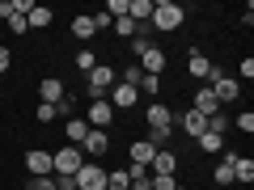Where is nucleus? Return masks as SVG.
<instances>
[{"instance_id":"1","label":"nucleus","mask_w":254,"mask_h":190,"mask_svg":"<svg viewBox=\"0 0 254 190\" xmlns=\"http://www.w3.org/2000/svg\"><path fill=\"white\" fill-rule=\"evenodd\" d=\"M115 85H119V76H115V68H110V63H98V68L85 76V93H89V101H106Z\"/></svg>"},{"instance_id":"2","label":"nucleus","mask_w":254,"mask_h":190,"mask_svg":"<svg viewBox=\"0 0 254 190\" xmlns=\"http://www.w3.org/2000/svg\"><path fill=\"white\" fill-rule=\"evenodd\" d=\"M182 17H187V13H182L174 0H153V17H148V26L161 30V34H174V30L182 26Z\"/></svg>"},{"instance_id":"3","label":"nucleus","mask_w":254,"mask_h":190,"mask_svg":"<svg viewBox=\"0 0 254 190\" xmlns=\"http://www.w3.org/2000/svg\"><path fill=\"white\" fill-rule=\"evenodd\" d=\"M81 165H85L81 148H55V152H51V178H76Z\"/></svg>"},{"instance_id":"4","label":"nucleus","mask_w":254,"mask_h":190,"mask_svg":"<svg viewBox=\"0 0 254 190\" xmlns=\"http://www.w3.org/2000/svg\"><path fill=\"white\" fill-rule=\"evenodd\" d=\"M76 190H106V169L98 161H85L76 169Z\"/></svg>"},{"instance_id":"5","label":"nucleus","mask_w":254,"mask_h":190,"mask_svg":"<svg viewBox=\"0 0 254 190\" xmlns=\"http://www.w3.org/2000/svg\"><path fill=\"white\" fill-rule=\"evenodd\" d=\"M85 123H89L93 131H110V123H115V106H110V101H89Z\"/></svg>"},{"instance_id":"6","label":"nucleus","mask_w":254,"mask_h":190,"mask_svg":"<svg viewBox=\"0 0 254 190\" xmlns=\"http://www.w3.org/2000/svg\"><path fill=\"white\" fill-rule=\"evenodd\" d=\"M148 173H153V178H178V156H174L170 148H157V156H153V165H148Z\"/></svg>"},{"instance_id":"7","label":"nucleus","mask_w":254,"mask_h":190,"mask_svg":"<svg viewBox=\"0 0 254 190\" xmlns=\"http://www.w3.org/2000/svg\"><path fill=\"white\" fill-rule=\"evenodd\" d=\"M136 68H140V72H144V76H161L165 72V51H161V47H148V51L144 55H140V59H136Z\"/></svg>"},{"instance_id":"8","label":"nucleus","mask_w":254,"mask_h":190,"mask_svg":"<svg viewBox=\"0 0 254 190\" xmlns=\"http://www.w3.org/2000/svg\"><path fill=\"white\" fill-rule=\"evenodd\" d=\"M174 127H182L190 140H199L203 131H208V118H203L199 110H187V114H174Z\"/></svg>"},{"instance_id":"9","label":"nucleus","mask_w":254,"mask_h":190,"mask_svg":"<svg viewBox=\"0 0 254 190\" xmlns=\"http://www.w3.org/2000/svg\"><path fill=\"white\" fill-rule=\"evenodd\" d=\"M26 169H30V178H51V152H47V148H30Z\"/></svg>"},{"instance_id":"10","label":"nucleus","mask_w":254,"mask_h":190,"mask_svg":"<svg viewBox=\"0 0 254 190\" xmlns=\"http://www.w3.org/2000/svg\"><path fill=\"white\" fill-rule=\"evenodd\" d=\"M110 106H115V110H131V106H136V101H140V93H136V85H123V81H119L115 85V89H110Z\"/></svg>"},{"instance_id":"11","label":"nucleus","mask_w":254,"mask_h":190,"mask_svg":"<svg viewBox=\"0 0 254 190\" xmlns=\"http://www.w3.org/2000/svg\"><path fill=\"white\" fill-rule=\"evenodd\" d=\"M190 110H199L203 118H212V114H220L225 106H220V101L212 97V89H208V85H199V89H195V106H190Z\"/></svg>"},{"instance_id":"12","label":"nucleus","mask_w":254,"mask_h":190,"mask_svg":"<svg viewBox=\"0 0 254 190\" xmlns=\"http://www.w3.org/2000/svg\"><path fill=\"white\" fill-rule=\"evenodd\" d=\"M144 118H148V127H174V110L165 106V101H148Z\"/></svg>"},{"instance_id":"13","label":"nucleus","mask_w":254,"mask_h":190,"mask_svg":"<svg viewBox=\"0 0 254 190\" xmlns=\"http://www.w3.org/2000/svg\"><path fill=\"white\" fill-rule=\"evenodd\" d=\"M81 152H85V156L110 152V131H89V136H85V144H81Z\"/></svg>"},{"instance_id":"14","label":"nucleus","mask_w":254,"mask_h":190,"mask_svg":"<svg viewBox=\"0 0 254 190\" xmlns=\"http://www.w3.org/2000/svg\"><path fill=\"white\" fill-rule=\"evenodd\" d=\"M64 131H68V140H72V148H81V144H85V136H89L93 127L85 123V114H72V118H68V127H64Z\"/></svg>"},{"instance_id":"15","label":"nucleus","mask_w":254,"mask_h":190,"mask_svg":"<svg viewBox=\"0 0 254 190\" xmlns=\"http://www.w3.org/2000/svg\"><path fill=\"white\" fill-rule=\"evenodd\" d=\"M127 152H131V165H144V169H148V165H153V156H157V148L148 144V140H136Z\"/></svg>"},{"instance_id":"16","label":"nucleus","mask_w":254,"mask_h":190,"mask_svg":"<svg viewBox=\"0 0 254 190\" xmlns=\"http://www.w3.org/2000/svg\"><path fill=\"white\" fill-rule=\"evenodd\" d=\"M127 17L136 21V26H148V17H153V0H127Z\"/></svg>"},{"instance_id":"17","label":"nucleus","mask_w":254,"mask_h":190,"mask_svg":"<svg viewBox=\"0 0 254 190\" xmlns=\"http://www.w3.org/2000/svg\"><path fill=\"white\" fill-rule=\"evenodd\" d=\"M93 34H98V30H93V17H89V13H76V17H72V38L93 43Z\"/></svg>"},{"instance_id":"18","label":"nucleus","mask_w":254,"mask_h":190,"mask_svg":"<svg viewBox=\"0 0 254 190\" xmlns=\"http://www.w3.org/2000/svg\"><path fill=\"white\" fill-rule=\"evenodd\" d=\"M187 72L195 76V81H208V72H212L208 55H203V51H190V59H187Z\"/></svg>"},{"instance_id":"19","label":"nucleus","mask_w":254,"mask_h":190,"mask_svg":"<svg viewBox=\"0 0 254 190\" xmlns=\"http://www.w3.org/2000/svg\"><path fill=\"white\" fill-rule=\"evenodd\" d=\"M38 97H43L47 106H55V101L64 97V81H55V76H47V81L38 85Z\"/></svg>"},{"instance_id":"20","label":"nucleus","mask_w":254,"mask_h":190,"mask_svg":"<svg viewBox=\"0 0 254 190\" xmlns=\"http://www.w3.org/2000/svg\"><path fill=\"white\" fill-rule=\"evenodd\" d=\"M233 156L237 152H229V148L220 152V165H216V182L220 186H233Z\"/></svg>"},{"instance_id":"21","label":"nucleus","mask_w":254,"mask_h":190,"mask_svg":"<svg viewBox=\"0 0 254 190\" xmlns=\"http://www.w3.org/2000/svg\"><path fill=\"white\" fill-rule=\"evenodd\" d=\"M51 21H55V13L47 9V4H34L30 17H26V26H30V30H43V26H51Z\"/></svg>"},{"instance_id":"22","label":"nucleus","mask_w":254,"mask_h":190,"mask_svg":"<svg viewBox=\"0 0 254 190\" xmlns=\"http://www.w3.org/2000/svg\"><path fill=\"white\" fill-rule=\"evenodd\" d=\"M195 148H199V152H225V136H212V131H203L199 140H195Z\"/></svg>"},{"instance_id":"23","label":"nucleus","mask_w":254,"mask_h":190,"mask_svg":"<svg viewBox=\"0 0 254 190\" xmlns=\"http://www.w3.org/2000/svg\"><path fill=\"white\" fill-rule=\"evenodd\" d=\"M233 182H254V161L250 156H233Z\"/></svg>"},{"instance_id":"24","label":"nucleus","mask_w":254,"mask_h":190,"mask_svg":"<svg viewBox=\"0 0 254 190\" xmlns=\"http://www.w3.org/2000/svg\"><path fill=\"white\" fill-rule=\"evenodd\" d=\"M93 68H98V55H93V47H81V51H76V72L89 76Z\"/></svg>"},{"instance_id":"25","label":"nucleus","mask_w":254,"mask_h":190,"mask_svg":"<svg viewBox=\"0 0 254 190\" xmlns=\"http://www.w3.org/2000/svg\"><path fill=\"white\" fill-rule=\"evenodd\" d=\"M115 34H119V38H127V43H131V38L140 34V26H136V21H131V17H119V21H115Z\"/></svg>"},{"instance_id":"26","label":"nucleus","mask_w":254,"mask_h":190,"mask_svg":"<svg viewBox=\"0 0 254 190\" xmlns=\"http://www.w3.org/2000/svg\"><path fill=\"white\" fill-rule=\"evenodd\" d=\"M229 123H233V118H229L225 110H220V114H212V118H208V131H212V136H225V131H229Z\"/></svg>"},{"instance_id":"27","label":"nucleus","mask_w":254,"mask_h":190,"mask_svg":"<svg viewBox=\"0 0 254 190\" xmlns=\"http://www.w3.org/2000/svg\"><path fill=\"white\" fill-rule=\"evenodd\" d=\"M136 93H148V97H157V93H161V76H140Z\"/></svg>"},{"instance_id":"28","label":"nucleus","mask_w":254,"mask_h":190,"mask_svg":"<svg viewBox=\"0 0 254 190\" xmlns=\"http://www.w3.org/2000/svg\"><path fill=\"white\" fill-rule=\"evenodd\" d=\"M106 190H127V173L123 169H110L106 173Z\"/></svg>"},{"instance_id":"29","label":"nucleus","mask_w":254,"mask_h":190,"mask_svg":"<svg viewBox=\"0 0 254 190\" xmlns=\"http://www.w3.org/2000/svg\"><path fill=\"white\" fill-rule=\"evenodd\" d=\"M72 110H76V101L68 97V93H64V97L55 101V118H60V114H68V118H72Z\"/></svg>"},{"instance_id":"30","label":"nucleus","mask_w":254,"mask_h":190,"mask_svg":"<svg viewBox=\"0 0 254 190\" xmlns=\"http://www.w3.org/2000/svg\"><path fill=\"white\" fill-rule=\"evenodd\" d=\"M140 76H144V72H140L136 63H127V68H123V76H119V81H123V85H140Z\"/></svg>"},{"instance_id":"31","label":"nucleus","mask_w":254,"mask_h":190,"mask_svg":"<svg viewBox=\"0 0 254 190\" xmlns=\"http://www.w3.org/2000/svg\"><path fill=\"white\" fill-rule=\"evenodd\" d=\"M233 127L250 136V131H254V114H250V110H246V114H237V118H233Z\"/></svg>"},{"instance_id":"32","label":"nucleus","mask_w":254,"mask_h":190,"mask_svg":"<svg viewBox=\"0 0 254 190\" xmlns=\"http://www.w3.org/2000/svg\"><path fill=\"white\" fill-rule=\"evenodd\" d=\"M26 190H55V178H30Z\"/></svg>"},{"instance_id":"33","label":"nucleus","mask_w":254,"mask_h":190,"mask_svg":"<svg viewBox=\"0 0 254 190\" xmlns=\"http://www.w3.org/2000/svg\"><path fill=\"white\" fill-rule=\"evenodd\" d=\"M89 17H93V30H110V26H115L110 13H89Z\"/></svg>"},{"instance_id":"34","label":"nucleus","mask_w":254,"mask_h":190,"mask_svg":"<svg viewBox=\"0 0 254 190\" xmlns=\"http://www.w3.org/2000/svg\"><path fill=\"white\" fill-rule=\"evenodd\" d=\"M4 21H9V30H13V34H26V17H17V13H9V17H4Z\"/></svg>"},{"instance_id":"35","label":"nucleus","mask_w":254,"mask_h":190,"mask_svg":"<svg viewBox=\"0 0 254 190\" xmlns=\"http://www.w3.org/2000/svg\"><path fill=\"white\" fill-rule=\"evenodd\" d=\"M237 76H242V81H250V76H254V59H250V55L242 59V68H237Z\"/></svg>"},{"instance_id":"36","label":"nucleus","mask_w":254,"mask_h":190,"mask_svg":"<svg viewBox=\"0 0 254 190\" xmlns=\"http://www.w3.org/2000/svg\"><path fill=\"white\" fill-rule=\"evenodd\" d=\"M55 118V106H47V101H38V123H51Z\"/></svg>"},{"instance_id":"37","label":"nucleus","mask_w":254,"mask_h":190,"mask_svg":"<svg viewBox=\"0 0 254 190\" xmlns=\"http://www.w3.org/2000/svg\"><path fill=\"white\" fill-rule=\"evenodd\" d=\"M178 186V178H153V190H174Z\"/></svg>"},{"instance_id":"38","label":"nucleus","mask_w":254,"mask_h":190,"mask_svg":"<svg viewBox=\"0 0 254 190\" xmlns=\"http://www.w3.org/2000/svg\"><path fill=\"white\" fill-rule=\"evenodd\" d=\"M55 190H76V178H55Z\"/></svg>"},{"instance_id":"39","label":"nucleus","mask_w":254,"mask_h":190,"mask_svg":"<svg viewBox=\"0 0 254 190\" xmlns=\"http://www.w3.org/2000/svg\"><path fill=\"white\" fill-rule=\"evenodd\" d=\"M9 63H13V55H9V47H0V72H9Z\"/></svg>"},{"instance_id":"40","label":"nucleus","mask_w":254,"mask_h":190,"mask_svg":"<svg viewBox=\"0 0 254 190\" xmlns=\"http://www.w3.org/2000/svg\"><path fill=\"white\" fill-rule=\"evenodd\" d=\"M174 190H187V186H182V182H178V186H174Z\"/></svg>"}]
</instances>
